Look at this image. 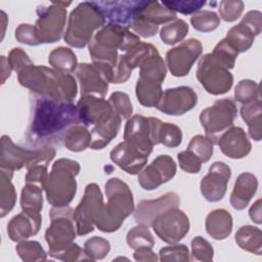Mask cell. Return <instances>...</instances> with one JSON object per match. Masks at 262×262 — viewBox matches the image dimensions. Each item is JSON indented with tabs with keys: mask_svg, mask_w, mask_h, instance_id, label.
I'll return each instance as SVG.
<instances>
[{
	"mask_svg": "<svg viewBox=\"0 0 262 262\" xmlns=\"http://www.w3.org/2000/svg\"><path fill=\"white\" fill-rule=\"evenodd\" d=\"M82 124L77 105L34 94L32 116L27 131L28 142L35 147L58 143L72 126Z\"/></svg>",
	"mask_w": 262,
	"mask_h": 262,
	"instance_id": "cell-1",
	"label": "cell"
},
{
	"mask_svg": "<svg viewBox=\"0 0 262 262\" xmlns=\"http://www.w3.org/2000/svg\"><path fill=\"white\" fill-rule=\"evenodd\" d=\"M19 84L35 95L46 96L62 102H73L77 96V83L70 73L34 63L17 74Z\"/></svg>",
	"mask_w": 262,
	"mask_h": 262,
	"instance_id": "cell-2",
	"label": "cell"
},
{
	"mask_svg": "<svg viewBox=\"0 0 262 262\" xmlns=\"http://www.w3.org/2000/svg\"><path fill=\"white\" fill-rule=\"evenodd\" d=\"M139 42V36L129 30L104 25L93 35L88 43V49L92 62L104 63L115 69L119 58L118 50L127 52Z\"/></svg>",
	"mask_w": 262,
	"mask_h": 262,
	"instance_id": "cell-3",
	"label": "cell"
},
{
	"mask_svg": "<svg viewBox=\"0 0 262 262\" xmlns=\"http://www.w3.org/2000/svg\"><path fill=\"white\" fill-rule=\"evenodd\" d=\"M107 198L95 226L103 232L117 231L124 220L134 211V200L129 186L119 178H111L105 183Z\"/></svg>",
	"mask_w": 262,
	"mask_h": 262,
	"instance_id": "cell-4",
	"label": "cell"
},
{
	"mask_svg": "<svg viewBox=\"0 0 262 262\" xmlns=\"http://www.w3.org/2000/svg\"><path fill=\"white\" fill-rule=\"evenodd\" d=\"M80 165L71 159H58L52 165L45 187L48 203L55 208L69 206L77 191L76 176Z\"/></svg>",
	"mask_w": 262,
	"mask_h": 262,
	"instance_id": "cell-5",
	"label": "cell"
},
{
	"mask_svg": "<svg viewBox=\"0 0 262 262\" xmlns=\"http://www.w3.org/2000/svg\"><path fill=\"white\" fill-rule=\"evenodd\" d=\"M104 25V17L92 2H81L70 13L63 39L72 47L83 48L92 39L94 31Z\"/></svg>",
	"mask_w": 262,
	"mask_h": 262,
	"instance_id": "cell-6",
	"label": "cell"
},
{
	"mask_svg": "<svg viewBox=\"0 0 262 262\" xmlns=\"http://www.w3.org/2000/svg\"><path fill=\"white\" fill-rule=\"evenodd\" d=\"M55 149L51 145H43L34 148H25L14 144L7 135L1 137L0 166L12 171L19 170L24 166L29 168L37 163H49L55 157Z\"/></svg>",
	"mask_w": 262,
	"mask_h": 262,
	"instance_id": "cell-7",
	"label": "cell"
},
{
	"mask_svg": "<svg viewBox=\"0 0 262 262\" xmlns=\"http://www.w3.org/2000/svg\"><path fill=\"white\" fill-rule=\"evenodd\" d=\"M49 215L50 225L45 231V239L52 257L74 243L77 229L74 226V210L71 207H53Z\"/></svg>",
	"mask_w": 262,
	"mask_h": 262,
	"instance_id": "cell-8",
	"label": "cell"
},
{
	"mask_svg": "<svg viewBox=\"0 0 262 262\" xmlns=\"http://www.w3.org/2000/svg\"><path fill=\"white\" fill-rule=\"evenodd\" d=\"M71 4L72 2L53 1L50 5L38 6V19L34 26L40 44L54 43L61 39L67 21L66 7Z\"/></svg>",
	"mask_w": 262,
	"mask_h": 262,
	"instance_id": "cell-9",
	"label": "cell"
},
{
	"mask_svg": "<svg viewBox=\"0 0 262 262\" xmlns=\"http://www.w3.org/2000/svg\"><path fill=\"white\" fill-rule=\"evenodd\" d=\"M236 115L235 102L230 98L218 99L213 105L201 112V125L213 144H217L219 136L233 126Z\"/></svg>",
	"mask_w": 262,
	"mask_h": 262,
	"instance_id": "cell-10",
	"label": "cell"
},
{
	"mask_svg": "<svg viewBox=\"0 0 262 262\" xmlns=\"http://www.w3.org/2000/svg\"><path fill=\"white\" fill-rule=\"evenodd\" d=\"M195 77L205 90L213 95H221L229 91L233 84V76L212 53L201 57Z\"/></svg>",
	"mask_w": 262,
	"mask_h": 262,
	"instance_id": "cell-11",
	"label": "cell"
},
{
	"mask_svg": "<svg viewBox=\"0 0 262 262\" xmlns=\"http://www.w3.org/2000/svg\"><path fill=\"white\" fill-rule=\"evenodd\" d=\"M103 208V198L100 188L95 183H89L84 190V196L74 210V219L78 235H86L94 230Z\"/></svg>",
	"mask_w": 262,
	"mask_h": 262,
	"instance_id": "cell-12",
	"label": "cell"
},
{
	"mask_svg": "<svg viewBox=\"0 0 262 262\" xmlns=\"http://www.w3.org/2000/svg\"><path fill=\"white\" fill-rule=\"evenodd\" d=\"M149 1L121 0V1H92L102 14L106 25L117 26L129 30Z\"/></svg>",
	"mask_w": 262,
	"mask_h": 262,
	"instance_id": "cell-13",
	"label": "cell"
},
{
	"mask_svg": "<svg viewBox=\"0 0 262 262\" xmlns=\"http://www.w3.org/2000/svg\"><path fill=\"white\" fill-rule=\"evenodd\" d=\"M151 227L160 239L173 245L187 234L190 223L186 214L177 207L157 216L151 223Z\"/></svg>",
	"mask_w": 262,
	"mask_h": 262,
	"instance_id": "cell-14",
	"label": "cell"
},
{
	"mask_svg": "<svg viewBox=\"0 0 262 262\" xmlns=\"http://www.w3.org/2000/svg\"><path fill=\"white\" fill-rule=\"evenodd\" d=\"M176 18V13L162 3L149 1L146 7L135 18L131 29L140 37L149 38L158 33L160 25L169 24Z\"/></svg>",
	"mask_w": 262,
	"mask_h": 262,
	"instance_id": "cell-15",
	"label": "cell"
},
{
	"mask_svg": "<svg viewBox=\"0 0 262 262\" xmlns=\"http://www.w3.org/2000/svg\"><path fill=\"white\" fill-rule=\"evenodd\" d=\"M203 51L202 43L194 38L183 41L166 53V64L174 77H184Z\"/></svg>",
	"mask_w": 262,
	"mask_h": 262,
	"instance_id": "cell-16",
	"label": "cell"
},
{
	"mask_svg": "<svg viewBox=\"0 0 262 262\" xmlns=\"http://www.w3.org/2000/svg\"><path fill=\"white\" fill-rule=\"evenodd\" d=\"M262 30V14L258 10L246 13L239 24L233 26L225 37L227 42L238 52H245L251 48L255 37Z\"/></svg>",
	"mask_w": 262,
	"mask_h": 262,
	"instance_id": "cell-17",
	"label": "cell"
},
{
	"mask_svg": "<svg viewBox=\"0 0 262 262\" xmlns=\"http://www.w3.org/2000/svg\"><path fill=\"white\" fill-rule=\"evenodd\" d=\"M175 174L174 160L168 155H160L138 173V183L144 190H154L171 180Z\"/></svg>",
	"mask_w": 262,
	"mask_h": 262,
	"instance_id": "cell-18",
	"label": "cell"
},
{
	"mask_svg": "<svg viewBox=\"0 0 262 262\" xmlns=\"http://www.w3.org/2000/svg\"><path fill=\"white\" fill-rule=\"evenodd\" d=\"M198 102V95L188 86L169 88L163 92L157 108L169 116H182L194 107Z\"/></svg>",
	"mask_w": 262,
	"mask_h": 262,
	"instance_id": "cell-19",
	"label": "cell"
},
{
	"mask_svg": "<svg viewBox=\"0 0 262 262\" xmlns=\"http://www.w3.org/2000/svg\"><path fill=\"white\" fill-rule=\"evenodd\" d=\"M231 176V170L224 162H215L209 168V172L202 178L201 192L211 203L221 201L227 189V183Z\"/></svg>",
	"mask_w": 262,
	"mask_h": 262,
	"instance_id": "cell-20",
	"label": "cell"
},
{
	"mask_svg": "<svg viewBox=\"0 0 262 262\" xmlns=\"http://www.w3.org/2000/svg\"><path fill=\"white\" fill-rule=\"evenodd\" d=\"M154 117L134 115L127 120L124 129V140L137 146L146 155H150L155 145L152 138Z\"/></svg>",
	"mask_w": 262,
	"mask_h": 262,
	"instance_id": "cell-21",
	"label": "cell"
},
{
	"mask_svg": "<svg viewBox=\"0 0 262 262\" xmlns=\"http://www.w3.org/2000/svg\"><path fill=\"white\" fill-rule=\"evenodd\" d=\"M179 203V195L174 191H170L156 200L140 201L133 211V216L138 224L151 226V223L157 216L161 215L167 210L177 208Z\"/></svg>",
	"mask_w": 262,
	"mask_h": 262,
	"instance_id": "cell-22",
	"label": "cell"
},
{
	"mask_svg": "<svg viewBox=\"0 0 262 262\" xmlns=\"http://www.w3.org/2000/svg\"><path fill=\"white\" fill-rule=\"evenodd\" d=\"M113 163L119 166L128 174H138L145 166L148 155L143 152L137 146L124 140L116 145L110 152Z\"/></svg>",
	"mask_w": 262,
	"mask_h": 262,
	"instance_id": "cell-23",
	"label": "cell"
},
{
	"mask_svg": "<svg viewBox=\"0 0 262 262\" xmlns=\"http://www.w3.org/2000/svg\"><path fill=\"white\" fill-rule=\"evenodd\" d=\"M79 83L81 96L94 95L103 98L108 89V82L94 63H79L74 71Z\"/></svg>",
	"mask_w": 262,
	"mask_h": 262,
	"instance_id": "cell-24",
	"label": "cell"
},
{
	"mask_svg": "<svg viewBox=\"0 0 262 262\" xmlns=\"http://www.w3.org/2000/svg\"><path fill=\"white\" fill-rule=\"evenodd\" d=\"M220 150L230 159H242L249 155L252 144L242 127L232 126L223 132L218 140Z\"/></svg>",
	"mask_w": 262,
	"mask_h": 262,
	"instance_id": "cell-25",
	"label": "cell"
},
{
	"mask_svg": "<svg viewBox=\"0 0 262 262\" xmlns=\"http://www.w3.org/2000/svg\"><path fill=\"white\" fill-rule=\"evenodd\" d=\"M40 213L23 211L7 224V234L12 242H21L38 233L41 227Z\"/></svg>",
	"mask_w": 262,
	"mask_h": 262,
	"instance_id": "cell-26",
	"label": "cell"
},
{
	"mask_svg": "<svg viewBox=\"0 0 262 262\" xmlns=\"http://www.w3.org/2000/svg\"><path fill=\"white\" fill-rule=\"evenodd\" d=\"M122 119L113 110L112 113L103 116L91 130V149L104 148L118 134Z\"/></svg>",
	"mask_w": 262,
	"mask_h": 262,
	"instance_id": "cell-27",
	"label": "cell"
},
{
	"mask_svg": "<svg viewBox=\"0 0 262 262\" xmlns=\"http://www.w3.org/2000/svg\"><path fill=\"white\" fill-rule=\"evenodd\" d=\"M77 108L81 123L86 127L95 125L103 116L113 112L108 101L94 95L81 96Z\"/></svg>",
	"mask_w": 262,
	"mask_h": 262,
	"instance_id": "cell-28",
	"label": "cell"
},
{
	"mask_svg": "<svg viewBox=\"0 0 262 262\" xmlns=\"http://www.w3.org/2000/svg\"><path fill=\"white\" fill-rule=\"evenodd\" d=\"M258 188L257 177L250 173L239 174L235 180L233 190L230 194V204L235 210H244L248 207L250 201Z\"/></svg>",
	"mask_w": 262,
	"mask_h": 262,
	"instance_id": "cell-29",
	"label": "cell"
},
{
	"mask_svg": "<svg viewBox=\"0 0 262 262\" xmlns=\"http://www.w3.org/2000/svg\"><path fill=\"white\" fill-rule=\"evenodd\" d=\"M207 233L216 241L225 239L232 231V216L225 209L211 211L205 221Z\"/></svg>",
	"mask_w": 262,
	"mask_h": 262,
	"instance_id": "cell-30",
	"label": "cell"
},
{
	"mask_svg": "<svg viewBox=\"0 0 262 262\" xmlns=\"http://www.w3.org/2000/svg\"><path fill=\"white\" fill-rule=\"evenodd\" d=\"M91 133L86 126L77 124L70 127L59 138L58 144L63 145L71 151H83L90 146Z\"/></svg>",
	"mask_w": 262,
	"mask_h": 262,
	"instance_id": "cell-31",
	"label": "cell"
},
{
	"mask_svg": "<svg viewBox=\"0 0 262 262\" xmlns=\"http://www.w3.org/2000/svg\"><path fill=\"white\" fill-rule=\"evenodd\" d=\"M139 68L140 71L138 79L141 81L162 85L166 78V64L164 62V59L160 55L159 51L155 52L149 57H147Z\"/></svg>",
	"mask_w": 262,
	"mask_h": 262,
	"instance_id": "cell-32",
	"label": "cell"
},
{
	"mask_svg": "<svg viewBox=\"0 0 262 262\" xmlns=\"http://www.w3.org/2000/svg\"><path fill=\"white\" fill-rule=\"evenodd\" d=\"M241 116L247 123L250 136L256 140L262 137V101L261 99L245 103L241 107Z\"/></svg>",
	"mask_w": 262,
	"mask_h": 262,
	"instance_id": "cell-33",
	"label": "cell"
},
{
	"mask_svg": "<svg viewBox=\"0 0 262 262\" xmlns=\"http://www.w3.org/2000/svg\"><path fill=\"white\" fill-rule=\"evenodd\" d=\"M12 170L0 169V217H5L14 207L16 201V191L11 182L13 176Z\"/></svg>",
	"mask_w": 262,
	"mask_h": 262,
	"instance_id": "cell-34",
	"label": "cell"
},
{
	"mask_svg": "<svg viewBox=\"0 0 262 262\" xmlns=\"http://www.w3.org/2000/svg\"><path fill=\"white\" fill-rule=\"evenodd\" d=\"M237 246L250 253L261 255L262 251V232L253 225H244L235 233Z\"/></svg>",
	"mask_w": 262,
	"mask_h": 262,
	"instance_id": "cell-35",
	"label": "cell"
},
{
	"mask_svg": "<svg viewBox=\"0 0 262 262\" xmlns=\"http://www.w3.org/2000/svg\"><path fill=\"white\" fill-rule=\"evenodd\" d=\"M135 94L138 102L145 107H157L163 95L162 85L137 80Z\"/></svg>",
	"mask_w": 262,
	"mask_h": 262,
	"instance_id": "cell-36",
	"label": "cell"
},
{
	"mask_svg": "<svg viewBox=\"0 0 262 262\" xmlns=\"http://www.w3.org/2000/svg\"><path fill=\"white\" fill-rule=\"evenodd\" d=\"M48 62L53 69L63 73H72L76 70L77 56L74 51L68 47H57L53 49L48 57Z\"/></svg>",
	"mask_w": 262,
	"mask_h": 262,
	"instance_id": "cell-37",
	"label": "cell"
},
{
	"mask_svg": "<svg viewBox=\"0 0 262 262\" xmlns=\"http://www.w3.org/2000/svg\"><path fill=\"white\" fill-rule=\"evenodd\" d=\"M42 190L38 185L27 183L23 189L20 194V207L23 211L40 213L43 207V196Z\"/></svg>",
	"mask_w": 262,
	"mask_h": 262,
	"instance_id": "cell-38",
	"label": "cell"
},
{
	"mask_svg": "<svg viewBox=\"0 0 262 262\" xmlns=\"http://www.w3.org/2000/svg\"><path fill=\"white\" fill-rule=\"evenodd\" d=\"M188 33V25L185 20L176 18L165 25L160 31V37L165 44L174 45L182 41Z\"/></svg>",
	"mask_w": 262,
	"mask_h": 262,
	"instance_id": "cell-39",
	"label": "cell"
},
{
	"mask_svg": "<svg viewBox=\"0 0 262 262\" xmlns=\"http://www.w3.org/2000/svg\"><path fill=\"white\" fill-rule=\"evenodd\" d=\"M158 49L150 43L145 42H139L137 45L129 49L125 54V61L126 64L130 70H133L135 68L140 67L143 61L149 57L151 54L157 52Z\"/></svg>",
	"mask_w": 262,
	"mask_h": 262,
	"instance_id": "cell-40",
	"label": "cell"
},
{
	"mask_svg": "<svg viewBox=\"0 0 262 262\" xmlns=\"http://www.w3.org/2000/svg\"><path fill=\"white\" fill-rule=\"evenodd\" d=\"M127 244L133 249H139L142 247L152 248L155 246V239L151 232L148 229V226L138 224L137 226L131 228L127 233Z\"/></svg>",
	"mask_w": 262,
	"mask_h": 262,
	"instance_id": "cell-41",
	"label": "cell"
},
{
	"mask_svg": "<svg viewBox=\"0 0 262 262\" xmlns=\"http://www.w3.org/2000/svg\"><path fill=\"white\" fill-rule=\"evenodd\" d=\"M190 24L193 29L203 32L209 33L216 30L220 24V18L218 14L212 10H200L192 14L190 17Z\"/></svg>",
	"mask_w": 262,
	"mask_h": 262,
	"instance_id": "cell-42",
	"label": "cell"
},
{
	"mask_svg": "<svg viewBox=\"0 0 262 262\" xmlns=\"http://www.w3.org/2000/svg\"><path fill=\"white\" fill-rule=\"evenodd\" d=\"M18 256L25 262L44 261L47 254L41 245L36 241H21L15 248Z\"/></svg>",
	"mask_w": 262,
	"mask_h": 262,
	"instance_id": "cell-43",
	"label": "cell"
},
{
	"mask_svg": "<svg viewBox=\"0 0 262 262\" xmlns=\"http://www.w3.org/2000/svg\"><path fill=\"white\" fill-rule=\"evenodd\" d=\"M234 99L242 104L261 99L259 84L248 79L239 81L234 89Z\"/></svg>",
	"mask_w": 262,
	"mask_h": 262,
	"instance_id": "cell-44",
	"label": "cell"
},
{
	"mask_svg": "<svg viewBox=\"0 0 262 262\" xmlns=\"http://www.w3.org/2000/svg\"><path fill=\"white\" fill-rule=\"evenodd\" d=\"M182 141L181 129L172 123L162 122L158 130V144H164L167 147H177Z\"/></svg>",
	"mask_w": 262,
	"mask_h": 262,
	"instance_id": "cell-45",
	"label": "cell"
},
{
	"mask_svg": "<svg viewBox=\"0 0 262 262\" xmlns=\"http://www.w3.org/2000/svg\"><path fill=\"white\" fill-rule=\"evenodd\" d=\"M186 149L196 156L202 163H206L213 155L214 144L206 135L199 134L191 138Z\"/></svg>",
	"mask_w": 262,
	"mask_h": 262,
	"instance_id": "cell-46",
	"label": "cell"
},
{
	"mask_svg": "<svg viewBox=\"0 0 262 262\" xmlns=\"http://www.w3.org/2000/svg\"><path fill=\"white\" fill-rule=\"evenodd\" d=\"M111 245L110 242L100 236H93L87 239L84 244V254L87 259L90 260H100L103 259L110 252Z\"/></svg>",
	"mask_w": 262,
	"mask_h": 262,
	"instance_id": "cell-47",
	"label": "cell"
},
{
	"mask_svg": "<svg viewBox=\"0 0 262 262\" xmlns=\"http://www.w3.org/2000/svg\"><path fill=\"white\" fill-rule=\"evenodd\" d=\"M211 53L228 70L233 69L236 56L238 54V52L227 42L225 38L217 43Z\"/></svg>",
	"mask_w": 262,
	"mask_h": 262,
	"instance_id": "cell-48",
	"label": "cell"
},
{
	"mask_svg": "<svg viewBox=\"0 0 262 262\" xmlns=\"http://www.w3.org/2000/svg\"><path fill=\"white\" fill-rule=\"evenodd\" d=\"M113 110L121 117L122 120H128L131 118L133 107L128 94L120 91L112 93L108 99Z\"/></svg>",
	"mask_w": 262,
	"mask_h": 262,
	"instance_id": "cell-49",
	"label": "cell"
},
{
	"mask_svg": "<svg viewBox=\"0 0 262 262\" xmlns=\"http://www.w3.org/2000/svg\"><path fill=\"white\" fill-rule=\"evenodd\" d=\"M244 2L239 0H224L219 3V18L227 23L235 21L244 11Z\"/></svg>",
	"mask_w": 262,
	"mask_h": 262,
	"instance_id": "cell-50",
	"label": "cell"
},
{
	"mask_svg": "<svg viewBox=\"0 0 262 262\" xmlns=\"http://www.w3.org/2000/svg\"><path fill=\"white\" fill-rule=\"evenodd\" d=\"M47 168L48 165L44 163H37L27 168L28 172L26 175V183L35 184L45 189L49 177Z\"/></svg>",
	"mask_w": 262,
	"mask_h": 262,
	"instance_id": "cell-51",
	"label": "cell"
},
{
	"mask_svg": "<svg viewBox=\"0 0 262 262\" xmlns=\"http://www.w3.org/2000/svg\"><path fill=\"white\" fill-rule=\"evenodd\" d=\"M192 259L196 261H211L214 256V250L211 244L202 236H195L191 241Z\"/></svg>",
	"mask_w": 262,
	"mask_h": 262,
	"instance_id": "cell-52",
	"label": "cell"
},
{
	"mask_svg": "<svg viewBox=\"0 0 262 262\" xmlns=\"http://www.w3.org/2000/svg\"><path fill=\"white\" fill-rule=\"evenodd\" d=\"M161 261H189V252L185 245H172L160 250Z\"/></svg>",
	"mask_w": 262,
	"mask_h": 262,
	"instance_id": "cell-53",
	"label": "cell"
},
{
	"mask_svg": "<svg viewBox=\"0 0 262 262\" xmlns=\"http://www.w3.org/2000/svg\"><path fill=\"white\" fill-rule=\"evenodd\" d=\"M162 4L166 6L168 9L176 12H180L182 14H191L195 13L206 5L205 1H194V0H186V1H163Z\"/></svg>",
	"mask_w": 262,
	"mask_h": 262,
	"instance_id": "cell-54",
	"label": "cell"
},
{
	"mask_svg": "<svg viewBox=\"0 0 262 262\" xmlns=\"http://www.w3.org/2000/svg\"><path fill=\"white\" fill-rule=\"evenodd\" d=\"M177 159L179 162V166L183 171L190 174H195L201 171L203 163L191 151L186 149L181 152H178Z\"/></svg>",
	"mask_w": 262,
	"mask_h": 262,
	"instance_id": "cell-55",
	"label": "cell"
},
{
	"mask_svg": "<svg viewBox=\"0 0 262 262\" xmlns=\"http://www.w3.org/2000/svg\"><path fill=\"white\" fill-rule=\"evenodd\" d=\"M15 39L24 44L30 46H37L40 45V41L38 39L35 26L30 24H20L15 29Z\"/></svg>",
	"mask_w": 262,
	"mask_h": 262,
	"instance_id": "cell-56",
	"label": "cell"
},
{
	"mask_svg": "<svg viewBox=\"0 0 262 262\" xmlns=\"http://www.w3.org/2000/svg\"><path fill=\"white\" fill-rule=\"evenodd\" d=\"M7 60L11 66L12 70L16 72V74L21 72L27 67L33 64V61L30 59L29 55L21 48L18 47L11 49L8 54Z\"/></svg>",
	"mask_w": 262,
	"mask_h": 262,
	"instance_id": "cell-57",
	"label": "cell"
},
{
	"mask_svg": "<svg viewBox=\"0 0 262 262\" xmlns=\"http://www.w3.org/2000/svg\"><path fill=\"white\" fill-rule=\"evenodd\" d=\"M55 259H59L62 261H79L87 259L84 254V251L79 247L78 244L73 243L68 248L62 250L61 252L52 256Z\"/></svg>",
	"mask_w": 262,
	"mask_h": 262,
	"instance_id": "cell-58",
	"label": "cell"
},
{
	"mask_svg": "<svg viewBox=\"0 0 262 262\" xmlns=\"http://www.w3.org/2000/svg\"><path fill=\"white\" fill-rule=\"evenodd\" d=\"M131 73H132V70H130V69L128 68V66L126 64L124 54L119 55L117 66H116L115 69H114V79H113V83H114V84L125 83V82L129 79V77L131 76Z\"/></svg>",
	"mask_w": 262,
	"mask_h": 262,
	"instance_id": "cell-59",
	"label": "cell"
},
{
	"mask_svg": "<svg viewBox=\"0 0 262 262\" xmlns=\"http://www.w3.org/2000/svg\"><path fill=\"white\" fill-rule=\"evenodd\" d=\"M134 259L136 261H157L158 257L152 252L151 248L142 247V248H139V249L135 250Z\"/></svg>",
	"mask_w": 262,
	"mask_h": 262,
	"instance_id": "cell-60",
	"label": "cell"
},
{
	"mask_svg": "<svg viewBox=\"0 0 262 262\" xmlns=\"http://www.w3.org/2000/svg\"><path fill=\"white\" fill-rule=\"evenodd\" d=\"M250 218L257 224L262 223V215H261V199H258L250 208L249 211Z\"/></svg>",
	"mask_w": 262,
	"mask_h": 262,
	"instance_id": "cell-61",
	"label": "cell"
},
{
	"mask_svg": "<svg viewBox=\"0 0 262 262\" xmlns=\"http://www.w3.org/2000/svg\"><path fill=\"white\" fill-rule=\"evenodd\" d=\"M11 71H12V68L11 66L9 64L7 58L5 56H1V74H2V80H1V83L4 84L6 79L10 77V74H11Z\"/></svg>",
	"mask_w": 262,
	"mask_h": 262,
	"instance_id": "cell-62",
	"label": "cell"
},
{
	"mask_svg": "<svg viewBox=\"0 0 262 262\" xmlns=\"http://www.w3.org/2000/svg\"><path fill=\"white\" fill-rule=\"evenodd\" d=\"M6 20H7V17H6V14L4 11H1V21H2V26H3V31H2V38L3 39V35H4V28L6 26Z\"/></svg>",
	"mask_w": 262,
	"mask_h": 262,
	"instance_id": "cell-63",
	"label": "cell"
}]
</instances>
